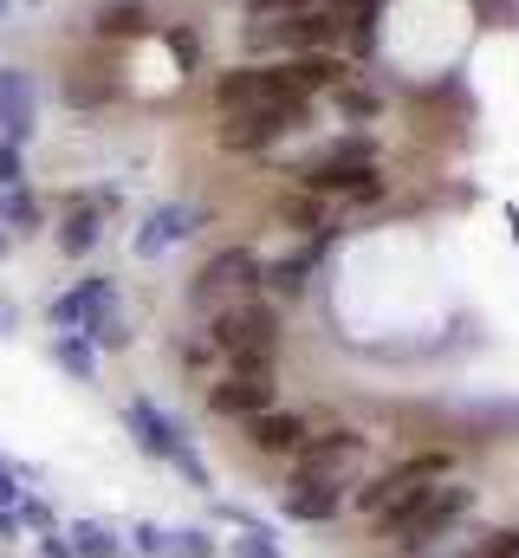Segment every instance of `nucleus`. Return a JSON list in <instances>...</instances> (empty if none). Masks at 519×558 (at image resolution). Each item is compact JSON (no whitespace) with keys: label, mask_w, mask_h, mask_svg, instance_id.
I'll return each instance as SVG.
<instances>
[{"label":"nucleus","mask_w":519,"mask_h":558,"mask_svg":"<svg viewBox=\"0 0 519 558\" xmlns=\"http://www.w3.org/2000/svg\"><path fill=\"white\" fill-rule=\"evenodd\" d=\"M202 331H208V344L221 351V364H234V357L279 364V357H286V305H273L266 292L234 299V305H228V312H215Z\"/></svg>","instance_id":"5"},{"label":"nucleus","mask_w":519,"mask_h":558,"mask_svg":"<svg viewBox=\"0 0 519 558\" xmlns=\"http://www.w3.org/2000/svg\"><path fill=\"white\" fill-rule=\"evenodd\" d=\"M7 254H13V234H7V228H0V267H7Z\"/></svg>","instance_id":"38"},{"label":"nucleus","mask_w":519,"mask_h":558,"mask_svg":"<svg viewBox=\"0 0 519 558\" xmlns=\"http://www.w3.org/2000/svg\"><path fill=\"white\" fill-rule=\"evenodd\" d=\"M65 546H72V558H124V526L79 513V520H65Z\"/></svg>","instance_id":"22"},{"label":"nucleus","mask_w":519,"mask_h":558,"mask_svg":"<svg viewBox=\"0 0 519 558\" xmlns=\"http://www.w3.org/2000/svg\"><path fill=\"white\" fill-rule=\"evenodd\" d=\"M124 553L130 558H169V526L149 520V513H136V520L124 526Z\"/></svg>","instance_id":"25"},{"label":"nucleus","mask_w":519,"mask_h":558,"mask_svg":"<svg viewBox=\"0 0 519 558\" xmlns=\"http://www.w3.org/2000/svg\"><path fill=\"white\" fill-rule=\"evenodd\" d=\"M371 454H377V435L338 416V422H325V428H318V435L286 461V468H279V481H331V487H345V494H351V487L377 468Z\"/></svg>","instance_id":"3"},{"label":"nucleus","mask_w":519,"mask_h":558,"mask_svg":"<svg viewBox=\"0 0 519 558\" xmlns=\"http://www.w3.org/2000/svg\"><path fill=\"white\" fill-rule=\"evenodd\" d=\"M169 364H176L189 384H208V377L221 371V351H215V344H208V331L195 325V331H182V338L169 344Z\"/></svg>","instance_id":"23"},{"label":"nucleus","mask_w":519,"mask_h":558,"mask_svg":"<svg viewBox=\"0 0 519 558\" xmlns=\"http://www.w3.org/2000/svg\"><path fill=\"white\" fill-rule=\"evenodd\" d=\"M318 105H331V111L345 118V131H364V124H377V118H384L389 98L371 85V78H364V72H351V78H345V85H331Z\"/></svg>","instance_id":"20"},{"label":"nucleus","mask_w":519,"mask_h":558,"mask_svg":"<svg viewBox=\"0 0 519 558\" xmlns=\"http://www.w3.org/2000/svg\"><path fill=\"white\" fill-rule=\"evenodd\" d=\"M20 325H26L20 299H13V292H0V338H20Z\"/></svg>","instance_id":"33"},{"label":"nucleus","mask_w":519,"mask_h":558,"mask_svg":"<svg viewBox=\"0 0 519 558\" xmlns=\"http://www.w3.org/2000/svg\"><path fill=\"white\" fill-rule=\"evenodd\" d=\"M331 247H338V241H292L286 254H273V260H266L260 292H266L273 305H305V299H312V274L331 260Z\"/></svg>","instance_id":"13"},{"label":"nucleus","mask_w":519,"mask_h":558,"mask_svg":"<svg viewBox=\"0 0 519 558\" xmlns=\"http://www.w3.org/2000/svg\"><path fill=\"white\" fill-rule=\"evenodd\" d=\"M52 247H59L65 260H92V254L105 247V208H98L85 189H72V195H65V215H52Z\"/></svg>","instance_id":"18"},{"label":"nucleus","mask_w":519,"mask_h":558,"mask_svg":"<svg viewBox=\"0 0 519 558\" xmlns=\"http://www.w3.org/2000/svg\"><path fill=\"white\" fill-rule=\"evenodd\" d=\"M124 428H130V441H136V454L156 461V468H176V461L195 448V435L169 416L156 397H130L124 403Z\"/></svg>","instance_id":"12"},{"label":"nucleus","mask_w":519,"mask_h":558,"mask_svg":"<svg viewBox=\"0 0 519 558\" xmlns=\"http://www.w3.org/2000/svg\"><path fill=\"white\" fill-rule=\"evenodd\" d=\"M325 422H338L331 410H318V403H273L266 416L241 422V448L254 454V461H266V468H286Z\"/></svg>","instance_id":"8"},{"label":"nucleus","mask_w":519,"mask_h":558,"mask_svg":"<svg viewBox=\"0 0 519 558\" xmlns=\"http://www.w3.org/2000/svg\"><path fill=\"white\" fill-rule=\"evenodd\" d=\"M279 364H254V357H234V364H221L208 384H202V416L208 422H228V428H241V422L266 416L273 403H279Z\"/></svg>","instance_id":"6"},{"label":"nucleus","mask_w":519,"mask_h":558,"mask_svg":"<svg viewBox=\"0 0 519 558\" xmlns=\"http://www.w3.org/2000/svg\"><path fill=\"white\" fill-rule=\"evenodd\" d=\"M279 520H292V526H338L345 513H351V494L345 487H331V481H279Z\"/></svg>","instance_id":"15"},{"label":"nucleus","mask_w":519,"mask_h":558,"mask_svg":"<svg viewBox=\"0 0 519 558\" xmlns=\"http://www.w3.org/2000/svg\"><path fill=\"white\" fill-rule=\"evenodd\" d=\"M33 546H39V558H72V546H65V526H59V533H39Z\"/></svg>","instance_id":"35"},{"label":"nucleus","mask_w":519,"mask_h":558,"mask_svg":"<svg viewBox=\"0 0 519 558\" xmlns=\"http://www.w3.org/2000/svg\"><path fill=\"white\" fill-rule=\"evenodd\" d=\"M318 105H260V111H215L208 137L221 156H273L299 124H312Z\"/></svg>","instance_id":"7"},{"label":"nucleus","mask_w":519,"mask_h":558,"mask_svg":"<svg viewBox=\"0 0 519 558\" xmlns=\"http://www.w3.org/2000/svg\"><path fill=\"white\" fill-rule=\"evenodd\" d=\"M202 228H208V208H202V202H156V208L130 228V254H136V260H162V254L189 247Z\"/></svg>","instance_id":"10"},{"label":"nucleus","mask_w":519,"mask_h":558,"mask_svg":"<svg viewBox=\"0 0 519 558\" xmlns=\"http://www.w3.org/2000/svg\"><path fill=\"white\" fill-rule=\"evenodd\" d=\"M13 513H20V533H26V539H39V533H59V526H65V520H59V507H52L46 494H33V487L20 494V507H13Z\"/></svg>","instance_id":"27"},{"label":"nucleus","mask_w":519,"mask_h":558,"mask_svg":"<svg viewBox=\"0 0 519 558\" xmlns=\"http://www.w3.org/2000/svg\"><path fill=\"white\" fill-rule=\"evenodd\" d=\"M221 553L228 558H286V546H279L273 526L260 520V526H234V539H221Z\"/></svg>","instance_id":"26"},{"label":"nucleus","mask_w":519,"mask_h":558,"mask_svg":"<svg viewBox=\"0 0 519 558\" xmlns=\"http://www.w3.org/2000/svg\"><path fill=\"white\" fill-rule=\"evenodd\" d=\"M169 558H221L215 526H169Z\"/></svg>","instance_id":"29"},{"label":"nucleus","mask_w":519,"mask_h":558,"mask_svg":"<svg viewBox=\"0 0 519 558\" xmlns=\"http://www.w3.org/2000/svg\"><path fill=\"white\" fill-rule=\"evenodd\" d=\"M26 169H33V162H26V149L0 137V189H20V182H26Z\"/></svg>","instance_id":"31"},{"label":"nucleus","mask_w":519,"mask_h":558,"mask_svg":"<svg viewBox=\"0 0 519 558\" xmlns=\"http://www.w3.org/2000/svg\"><path fill=\"white\" fill-rule=\"evenodd\" d=\"M474 513H481V487L468 474H448V481L422 487L409 507L371 520L364 533H371V546L384 558H422V553H435V546H448V539H461L474 526Z\"/></svg>","instance_id":"1"},{"label":"nucleus","mask_w":519,"mask_h":558,"mask_svg":"<svg viewBox=\"0 0 519 558\" xmlns=\"http://www.w3.org/2000/svg\"><path fill=\"white\" fill-rule=\"evenodd\" d=\"M156 26H162V13H156V0H98L92 13H85V39L92 46H136V39H156Z\"/></svg>","instance_id":"14"},{"label":"nucleus","mask_w":519,"mask_h":558,"mask_svg":"<svg viewBox=\"0 0 519 558\" xmlns=\"http://www.w3.org/2000/svg\"><path fill=\"white\" fill-rule=\"evenodd\" d=\"M422 558H468V539H448V546H435V553H422Z\"/></svg>","instance_id":"37"},{"label":"nucleus","mask_w":519,"mask_h":558,"mask_svg":"<svg viewBox=\"0 0 519 558\" xmlns=\"http://www.w3.org/2000/svg\"><path fill=\"white\" fill-rule=\"evenodd\" d=\"M124 558H130V553H124Z\"/></svg>","instance_id":"41"},{"label":"nucleus","mask_w":519,"mask_h":558,"mask_svg":"<svg viewBox=\"0 0 519 558\" xmlns=\"http://www.w3.org/2000/svg\"><path fill=\"white\" fill-rule=\"evenodd\" d=\"M20 7H46V0H20Z\"/></svg>","instance_id":"39"},{"label":"nucleus","mask_w":519,"mask_h":558,"mask_svg":"<svg viewBox=\"0 0 519 558\" xmlns=\"http://www.w3.org/2000/svg\"><path fill=\"white\" fill-rule=\"evenodd\" d=\"M0 539H7V546H13V539H26V533H20V513H13V507H0Z\"/></svg>","instance_id":"36"},{"label":"nucleus","mask_w":519,"mask_h":558,"mask_svg":"<svg viewBox=\"0 0 519 558\" xmlns=\"http://www.w3.org/2000/svg\"><path fill=\"white\" fill-rule=\"evenodd\" d=\"M7 7H13V0H0V13H7Z\"/></svg>","instance_id":"40"},{"label":"nucleus","mask_w":519,"mask_h":558,"mask_svg":"<svg viewBox=\"0 0 519 558\" xmlns=\"http://www.w3.org/2000/svg\"><path fill=\"white\" fill-rule=\"evenodd\" d=\"M26 481H20V461H0V507H20Z\"/></svg>","instance_id":"32"},{"label":"nucleus","mask_w":519,"mask_h":558,"mask_svg":"<svg viewBox=\"0 0 519 558\" xmlns=\"http://www.w3.org/2000/svg\"><path fill=\"white\" fill-rule=\"evenodd\" d=\"M85 338L98 344V357H124L130 344H136V325H130V312H124V299L118 305H105L92 325H85Z\"/></svg>","instance_id":"24"},{"label":"nucleus","mask_w":519,"mask_h":558,"mask_svg":"<svg viewBox=\"0 0 519 558\" xmlns=\"http://www.w3.org/2000/svg\"><path fill=\"white\" fill-rule=\"evenodd\" d=\"M448 474H461V461H455V448H442V441H429V448H409V454H396L384 468H371L358 487H351V520H384L396 507H409L422 487H435V481H448Z\"/></svg>","instance_id":"2"},{"label":"nucleus","mask_w":519,"mask_h":558,"mask_svg":"<svg viewBox=\"0 0 519 558\" xmlns=\"http://www.w3.org/2000/svg\"><path fill=\"white\" fill-rule=\"evenodd\" d=\"M208 526H260V513L248 500H221V494H208Z\"/></svg>","instance_id":"30"},{"label":"nucleus","mask_w":519,"mask_h":558,"mask_svg":"<svg viewBox=\"0 0 519 558\" xmlns=\"http://www.w3.org/2000/svg\"><path fill=\"white\" fill-rule=\"evenodd\" d=\"M124 72H118V59H65V72H59V105L72 111V118H98V111H111V105H124Z\"/></svg>","instance_id":"11"},{"label":"nucleus","mask_w":519,"mask_h":558,"mask_svg":"<svg viewBox=\"0 0 519 558\" xmlns=\"http://www.w3.org/2000/svg\"><path fill=\"white\" fill-rule=\"evenodd\" d=\"M299 7H325V0H241V13H299Z\"/></svg>","instance_id":"34"},{"label":"nucleus","mask_w":519,"mask_h":558,"mask_svg":"<svg viewBox=\"0 0 519 558\" xmlns=\"http://www.w3.org/2000/svg\"><path fill=\"white\" fill-rule=\"evenodd\" d=\"M0 228H7L13 241L52 234V202H46L33 182H20V189H0Z\"/></svg>","instance_id":"19"},{"label":"nucleus","mask_w":519,"mask_h":558,"mask_svg":"<svg viewBox=\"0 0 519 558\" xmlns=\"http://www.w3.org/2000/svg\"><path fill=\"white\" fill-rule=\"evenodd\" d=\"M273 228H286L292 241H345L351 234V215L331 202V195H312L299 182H286L273 195Z\"/></svg>","instance_id":"9"},{"label":"nucleus","mask_w":519,"mask_h":558,"mask_svg":"<svg viewBox=\"0 0 519 558\" xmlns=\"http://www.w3.org/2000/svg\"><path fill=\"white\" fill-rule=\"evenodd\" d=\"M0 137L20 149L39 137V78L26 65H0Z\"/></svg>","instance_id":"17"},{"label":"nucleus","mask_w":519,"mask_h":558,"mask_svg":"<svg viewBox=\"0 0 519 558\" xmlns=\"http://www.w3.org/2000/svg\"><path fill=\"white\" fill-rule=\"evenodd\" d=\"M260 274H266V254H260L254 241H228V247H215V254L195 267V279L182 286L189 318H195V325H208V318H215V312H228L234 299H254Z\"/></svg>","instance_id":"4"},{"label":"nucleus","mask_w":519,"mask_h":558,"mask_svg":"<svg viewBox=\"0 0 519 558\" xmlns=\"http://www.w3.org/2000/svg\"><path fill=\"white\" fill-rule=\"evenodd\" d=\"M156 39L176 52V65H182V72H195V65H202V33H195V26H182V20H162V26H156Z\"/></svg>","instance_id":"28"},{"label":"nucleus","mask_w":519,"mask_h":558,"mask_svg":"<svg viewBox=\"0 0 519 558\" xmlns=\"http://www.w3.org/2000/svg\"><path fill=\"white\" fill-rule=\"evenodd\" d=\"M105 305H118V279L111 274H85V279H72L65 292L46 299V325H52V331H85Z\"/></svg>","instance_id":"16"},{"label":"nucleus","mask_w":519,"mask_h":558,"mask_svg":"<svg viewBox=\"0 0 519 558\" xmlns=\"http://www.w3.org/2000/svg\"><path fill=\"white\" fill-rule=\"evenodd\" d=\"M46 364L59 377H72V384H98V371H105V357H98V344L85 331H52L46 338Z\"/></svg>","instance_id":"21"}]
</instances>
